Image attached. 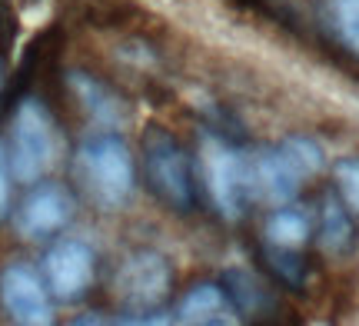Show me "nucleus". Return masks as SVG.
Masks as SVG:
<instances>
[{
	"label": "nucleus",
	"instance_id": "obj_1",
	"mask_svg": "<svg viewBox=\"0 0 359 326\" xmlns=\"http://www.w3.org/2000/svg\"><path fill=\"white\" fill-rule=\"evenodd\" d=\"M77 177L93 196V203H100L103 210L127 207L137 180L127 140L114 130L90 133L77 150Z\"/></svg>",
	"mask_w": 359,
	"mask_h": 326
},
{
	"label": "nucleus",
	"instance_id": "obj_2",
	"mask_svg": "<svg viewBox=\"0 0 359 326\" xmlns=\"http://www.w3.org/2000/svg\"><path fill=\"white\" fill-rule=\"evenodd\" d=\"M53 154H57V140H53V120L47 107L37 97H24L13 110L11 147H7L13 180L40 183L43 173L50 170Z\"/></svg>",
	"mask_w": 359,
	"mask_h": 326
},
{
	"label": "nucleus",
	"instance_id": "obj_3",
	"mask_svg": "<svg viewBox=\"0 0 359 326\" xmlns=\"http://www.w3.org/2000/svg\"><path fill=\"white\" fill-rule=\"evenodd\" d=\"M200 170H203V186L213 200V207L226 220L243 217L246 200L253 196V186H250V163L240 157V150L226 144L223 137L210 133L200 144Z\"/></svg>",
	"mask_w": 359,
	"mask_h": 326
},
{
	"label": "nucleus",
	"instance_id": "obj_4",
	"mask_svg": "<svg viewBox=\"0 0 359 326\" xmlns=\"http://www.w3.org/2000/svg\"><path fill=\"white\" fill-rule=\"evenodd\" d=\"M143 163H147V180L170 210L187 213L196 203V180H193L190 157L167 130H150L143 137Z\"/></svg>",
	"mask_w": 359,
	"mask_h": 326
},
{
	"label": "nucleus",
	"instance_id": "obj_5",
	"mask_svg": "<svg viewBox=\"0 0 359 326\" xmlns=\"http://www.w3.org/2000/svg\"><path fill=\"white\" fill-rule=\"evenodd\" d=\"M170 283H173L170 263L154 250H137L116 273V297L133 313H154L170 297Z\"/></svg>",
	"mask_w": 359,
	"mask_h": 326
},
{
	"label": "nucleus",
	"instance_id": "obj_6",
	"mask_svg": "<svg viewBox=\"0 0 359 326\" xmlns=\"http://www.w3.org/2000/svg\"><path fill=\"white\" fill-rule=\"evenodd\" d=\"M93 276H97V257L77 236L57 240L43 257V280L50 287V297L60 303L83 300L93 287Z\"/></svg>",
	"mask_w": 359,
	"mask_h": 326
},
{
	"label": "nucleus",
	"instance_id": "obj_7",
	"mask_svg": "<svg viewBox=\"0 0 359 326\" xmlns=\"http://www.w3.org/2000/svg\"><path fill=\"white\" fill-rule=\"evenodd\" d=\"M0 306L13 323L43 326L53 320L50 287L30 263H7L0 270Z\"/></svg>",
	"mask_w": 359,
	"mask_h": 326
},
{
	"label": "nucleus",
	"instance_id": "obj_8",
	"mask_svg": "<svg viewBox=\"0 0 359 326\" xmlns=\"http://www.w3.org/2000/svg\"><path fill=\"white\" fill-rule=\"evenodd\" d=\"M74 217V193L64 183H37L17 210V230L27 240H47L60 233Z\"/></svg>",
	"mask_w": 359,
	"mask_h": 326
},
{
	"label": "nucleus",
	"instance_id": "obj_9",
	"mask_svg": "<svg viewBox=\"0 0 359 326\" xmlns=\"http://www.w3.org/2000/svg\"><path fill=\"white\" fill-rule=\"evenodd\" d=\"M250 186L266 203L283 207V203H293L296 200L299 186H303V177L296 173V167L286 160V154H283L280 147H273V150H263L250 163Z\"/></svg>",
	"mask_w": 359,
	"mask_h": 326
},
{
	"label": "nucleus",
	"instance_id": "obj_10",
	"mask_svg": "<svg viewBox=\"0 0 359 326\" xmlns=\"http://www.w3.org/2000/svg\"><path fill=\"white\" fill-rule=\"evenodd\" d=\"M240 310L233 297L226 293V287L217 283H196L183 293V300L177 306V320L180 323H193V326H226L240 320Z\"/></svg>",
	"mask_w": 359,
	"mask_h": 326
},
{
	"label": "nucleus",
	"instance_id": "obj_11",
	"mask_svg": "<svg viewBox=\"0 0 359 326\" xmlns=\"http://www.w3.org/2000/svg\"><path fill=\"white\" fill-rule=\"evenodd\" d=\"M323 24L343 50L359 57V0H323Z\"/></svg>",
	"mask_w": 359,
	"mask_h": 326
},
{
	"label": "nucleus",
	"instance_id": "obj_12",
	"mask_svg": "<svg viewBox=\"0 0 359 326\" xmlns=\"http://www.w3.org/2000/svg\"><path fill=\"white\" fill-rule=\"evenodd\" d=\"M320 243L326 253H346L353 247V220L343 196H326L320 213Z\"/></svg>",
	"mask_w": 359,
	"mask_h": 326
},
{
	"label": "nucleus",
	"instance_id": "obj_13",
	"mask_svg": "<svg viewBox=\"0 0 359 326\" xmlns=\"http://www.w3.org/2000/svg\"><path fill=\"white\" fill-rule=\"evenodd\" d=\"M309 217L303 210L290 207V203H283L280 210H273L266 220V243L273 247H286V250H296L303 247L309 240Z\"/></svg>",
	"mask_w": 359,
	"mask_h": 326
},
{
	"label": "nucleus",
	"instance_id": "obj_14",
	"mask_svg": "<svg viewBox=\"0 0 359 326\" xmlns=\"http://www.w3.org/2000/svg\"><path fill=\"white\" fill-rule=\"evenodd\" d=\"M70 87L77 90L83 110H87L93 120H100L103 127H114L116 120H120V107H116V100L110 97V90L103 87L100 80H93V77H87L83 70H77V74H70Z\"/></svg>",
	"mask_w": 359,
	"mask_h": 326
},
{
	"label": "nucleus",
	"instance_id": "obj_15",
	"mask_svg": "<svg viewBox=\"0 0 359 326\" xmlns=\"http://www.w3.org/2000/svg\"><path fill=\"white\" fill-rule=\"evenodd\" d=\"M226 293L233 297L240 313H263L269 306L266 290L259 287V280L253 273H246V270H230L226 273Z\"/></svg>",
	"mask_w": 359,
	"mask_h": 326
},
{
	"label": "nucleus",
	"instance_id": "obj_16",
	"mask_svg": "<svg viewBox=\"0 0 359 326\" xmlns=\"http://www.w3.org/2000/svg\"><path fill=\"white\" fill-rule=\"evenodd\" d=\"M280 150L286 154V160L293 163L296 173H299L303 180L323 170V150H320V144H313L309 137H286L280 144Z\"/></svg>",
	"mask_w": 359,
	"mask_h": 326
},
{
	"label": "nucleus",
	"instance_id": "obj_17",
	"mask_svg": "<svg viewBox=\"0 0 359 326\" xmlns=\"http://www.w3.org/2000/svg\"><path fill=\"white\" fill-rule=\"evenodd\" d=\"M266 263L286 287H303V280H306V263H303V257H299L296 250L266 243Z\"/></svg>",
	"mask_w": 359,
	"mask_h": 326
},
{
	"label": "nucleus",
	"instance_id": "obj_18",
	"mask_svg": "<svg viewBox=\"0 0 359 326\" xmlns=\"http://www.w3.org/2000/svg\"><path fill=\"white\" fill-rule=\"evenodd\" d=\"M336 190L343 196V203L359 213V160H339L336 163Z\"/></svg>",
	"mask_w": 359,
	"mask_h": 326
},
{
	"label": "nucleus",
	"instance_id": "obj_19",
	"mask_svg": "<svg viewBox=\"0 0 359 326\" xmlns=\"http://www.w3.org/2000/svg\"><path fill=\"white\" fill-rule=\"evenodd\" d=\"M11 183H13V170H11V157L0 144V220L11 217Z\"/></svg>",
	"mask_w": 359,
	"mask_h": 326
}]
</instances>
